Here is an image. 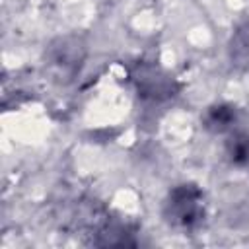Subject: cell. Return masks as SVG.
Listing matches in <instances>:
<instances>
[{
  "instance_id": "cell-1",
  "label": "cell",
  "mask_w": 249,
  "mask_h": 249,
  "mask_svg": "<svg viewBox=\"0 0 249 249\" xmlns=\"http://www.w3.org/2000/svg\"><path fill=\"white\" fill-rule=\"evenodd\" d=\"M163 218L169 226L179 230H195L204 220V196L193 183L173 187L163 204Z\"/></svg>"
},
{
  "instance_id": "cell-2",
  "label": "cell",
  "mask_w": 249,
  "mask_h": 249,
  "mask_svg": "<svg viewBox=\"0 0 249 249\" xmlns=\"http://www.w3.org/2000/svg\"><path fill=\"white\" fill-rule=\"evenodd\" d=\"M132 80L136 84L138 95L148 97V99H167L171 95H175L177 91V84L175 80L165 74L161 68L152 66V64H140L136 66Z\"/></svg>"
},
{
  "instance_id": "cell-3",
  "label": "cell",
  "mask_w": 249,
  "mask_h": 249,
  "mask_svg": "<svg viewBox=\"0 0 249 249\" xmlns=\"http://www.w3.org/2000/svg\"><path fill=\"white\" fill-rule=\"evenodd\" d=\"M53 64L62 70H76L80 60L84 58V47H80L78 39H58L51 49Z\"/></svg>"
},
{
  "instance_id": "cell-4",
  "label": "cell",
  "mask_w": 249,
  "mask_h": 249,
  "mask_svg": "<svg viewBox=\"0 0 249 249\" xmlns=\"http://www.w3.org/2000/svg\"><path fill=\"white\" fill-rule=\"evenodd\" d=\"M235 121V109L231 105H212L202 117V123L212 132L228 130Z\"/></svg>"
},
{
  "instance_id": "cell-5",
  "label": "cell",
  "mask_w": 249,
  "mask_h": 249,
  "mask_svg": "<svg viewBox=\"0 0 249 249\" xmlns=\"http://www.w3.org/2000/svg\"><path fill=\"white\" fill-rule=\"evenodd\" d=\"M230 53L235 66L249 70V25L235 31V35L231 37Z\"/></svg>"
},
{
  "instance_id": "cell-6",
  "label": "cell",
  "mask_w": 249,
  "mask_h": 249,
  "mask_svg": "<svg viewBox=\"0 0 249 249\" xmlns=\"http://www.w3.org/2000/svg\"><path fill=\"white\" fill-rule=\"evenodd\" d=\"M226 154L235 165H243L249 161V134L235 132L226 142Z\"/></svg>"
}]
</instances>
